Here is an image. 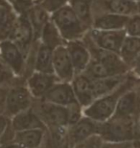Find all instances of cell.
<instances>
[{"label": "cell", "mask_w": 140, "mask_h": 148, "mask_svg": "<svg viewBox=\"0 0 140 148\" xmlns=\"http://www.w3.org/2000/svg\"><path fill=\"white\" fill-rule=\"evenodd\" d=\"M139 82V79L135 77L132 73L123 84L106 95L95 99L90 105L83 110V114L91 119L98 122H105L109 120L115 112L116 106L120 97L128 90L132 88Z\"/></svg>", "instance_id": "cell-1"}, {"label": "cell", "mask_w": 140, "mask_h": 148, "mask_svg": "<svg viewBox=\"0 0 140 148\" xmlns=\"http://www.w3.org/2000/svg\"><path fill=\"white\" fill-rule=\"evenodd\" d=\"M99 136L104 141L133 143L140 140L139 121L111 117L101 122Z\"/></svg>", "instance_id": "cell-2"}, {"label": "cell", "mask_w": 140, "mask_h": 148, "mask_svg": "<svg viewBox=\"0 0 140 148\" xmlns=\"http://www.w3.org/2000/svg\"><path fill=\"white\" fill-rule=\"evenodd\" d=\"M51 20L65 41L82 40L87 32L69 4L53 12Z\"/></svg>", "instance_id": "cell-3"}, {"label": "cell", "mask_w": 140, "mask_h": 148, "mask_svg": "<svg viewBox=\"0 0 140 148\" xmlns=\"http://www.w3.org/2000/svg\"><path fill=\"white\" fill-rule=\"evenodd\" d=\"M35 98L26 86L25 79H20L9 88L3 114L9 118L32 108Z\"/></svg>", "instance_id": "cell-4"}, {"label": "cell", "mask_w": 140, "mask_h": 148, "mask_svg": "<svg viewBox=\"0 0 140 148\" xmlns=\"http://www.w3.org/2000/svg\"><path fill=\"white\" fill-rule=\"evenodd\" d=\"M32 108L40 116L46 129L61 128L69 125V111L67 107L53 104L43 99H35Z\"/></svg>", "instance_id": "cell-5"}, {"label": "cell", "mask_w": 140, "mask_h": 148, "mask_svg": "<svg viewBox=\"0 0 140 148\" xmlns=\"http://www.w3.org/2000/svg\"><path fill=\"white\" fill-rule=\"evenodd\" d=\"M0 60L16 76L26 79L27 58L21 49L9 38L0 41Z\"/></svg>", "instance_id": "cell-6"}, {"label": "cell", "mask_w": 140, "mask_h": 148, "mask_svg": "<svg viewBox=\"0 0 140 148\" xmlns=\"http://www.w3.org/2000/svg\"><path fill=\"white\" fill-rule=\"evenodd\" d=\"M140 81V80H139ZM111 117L121 119H140V85L139 82L120 97Z\"/></svg>", "instance_id": "cell-7"}, {"label": "cell", "mask_w": 140, "mask_h": 148, "mask_svg": "<svg viewBox=\"0 0 140 148\" xmlns=\"http://www.w3.org/2000/svg\"><path fill=\"white\" fill-rule=\"evenodd\" d=\"M9 40L14 41L21 49L26 58L28 57L33 45L37 40L35 38L34 30L28 18L27 13L17 16L16 21L11 32Z\"/></svg>", "instance_id": "cell-8"}, {"label": "cell", "mask_w": 140, "mask_h": 148, "mask_svg": "<svg viewBox=\"0 0 140 148\" xmlns=\"http://www.w3.org/2000/svg\"><path fill=\"white\" fill-rule=\"evenodd\" d=\"M87 37L93 41L95 45L100 48L109 50L115 53L120 52L122 43L127 34L125 29L123 30H98L90 29L86 32Z\"/></svg>", "instance_id": "cell-9"}, {"label": "cell", "mask_w": 140, "mask_h": 148, "mask_svg": "<svg viewBox=\"0 0 140 148\" xmlns=\"http://www.w3.org/2000/svg\"><path fill=\"white\" fill-rule=\"evenodd\" d=\"M92 11L93 16L111 13L130 16L138 14V7L135 0H92Z\"/></svg>", "instance_id": "cell-10"}, {"label": "cell", "mask_w": 140, "mask_h": 148, "mask_svg": "<svg viewBox=\"0 0 140 148\" xmlns=\"http://www.w3.org/2000/svg\"><path fill=\"white\" fill-rule=\"evenodd\" d=\"M100 126L101 122L95 121L85 115H83L78 121L68 125L67 135L71 147L95 135H99Z\"/></svg>", "instance_id": "cell-11"}, {"label": "cell", "mask_w": 140, "mask_h": 148, "mask_svg": "<svg viewBox=\"0 0 140 148\" xmlns=\"http://www.w3.org/2000/svg\"><path fill=\"white\" fill-rule=\"evenodd\" d=\"M53 70L59 81L62 82H71L75 76V70L65 44L53 50Z\"/></svg>", "instance_id": "cell-12"}, {"label": "cell", "mask_w": 140, "mask_h": 148, "mask_svg": "<svg viewBox=\"0 0 140 148\" xmlns=\"http://www.w3.org/2000/svg\"><path fill=\"white\" fill-rule=\"evenodd\" d=\"M59 80L54 73L33 71L25 79L30 92L35 99H42L48 90Z\"/></svg>", "instance_id": "cell-13"}, {"label": "cell", "mask_w": 140, "mask_h": 148, "mask_svg": "<svg viewBox=\"0 0 140 148\" xmlns=\"http://www.w3.org/2000/svg\"><path fill=\"white\" fill-rule=\"evenodd\" d=\"M42 99L64 107H69L79 103L76 99L71 82H57Z\"/></svg>", "instance_id": "cell-14"}, {"label": "cell", "mask_w": 140, "mask_h": 148, "mask_svg": "<svg viewBox=\"0 0 140 148\" xmlns=\"http://www.w3.org/2000/svg\"><path fill=\"white\" fill-rule=\"evenodd\" d=\"M65 45L75 70V75L85 72V69L91 61V55L84 40L82 38V40L66 41Z\"/></svg>", "instance_id": "cell-15"}, {"label": "cell", "mask_w": 140, "mask_h": 148, "mask_svg": "<svg viewBox=\"0 0 140 148\" xmlns=\"http://www.w3.org/2000/svg\"><path fill=\"white\" fill-rule=\"evenodd\" d=\"M71 85L77 101L82 106L83 110L95 100L92 88V79L85 72L76 74L71 81Z\"/></svg>", "instance_id": "cell-16"}, {"label": "cell", "mask_w": 140, "mask_h": 148, "mask_svg": "<svg viewBox=\"0 0 140 148\" xmlns=\"http://www.w3.org/2000/svg\"><path fill=\"white\" fill-rule=\"evenodd\" d=\"M130 72V66H117L100 63L91 59L90 63L85 70V73L91 79H100L106 77L125 75Z\"/></svg>", "instance_id": "cell-17"}, {"label": "cell", "mask_w": 140, "mask_h": 148, "mask_svg": "<svg viewBox=\"0 0 140 148\" xmlns=\"http://www.w3.org/2000/svg\"><path fill=\"white\" fill-rule=\"evenodd\" d=\"M11 125L14 131H23L31 129H45L46 127L41 121L38 114L33 108L21 112L10 118Z\"/></svg>", "instance_id": "cell-18"}, {"label": "cell", "mask_w": 140, "mask_h": 148, "mask_svg": "<svg viewBox=\"0 0 140 148\" xmlns=\"http://www.w3.org/2000/svg\"><path fill=\"white\" fill-rule=\"evenodd\" d=\"M129 16L121 14L104 13L93 16L92 29L98 30H123Z\"/></svg>", "instance_id": "cell-19"}, {"label": "cell", "mask_w": 140, "mask_h": 148, "mask_svg": "<svg viewBox=\"0 0 140 148\" xmlns=\"http://www.w3.org/2000/svg\"><path fill=\"white\" fill-rule=\"evenodd\" d=\"M17 16L7 0H0V41L10 38Z\"/></svg>", "instance_id": "cell-20"}, {"label": "cell", "mask_w": 140, "mask_h": 148, "mask_svg": "<svg viewBox=\"0 0 140 148\" xmlns=\"http://www.w3.org/2000/svg\"><path fill=\"white\" fill-rule=\"evenodd\" d=\"M130 72L125 74V75L106 77V78L100 79H92V88H93L94 98L97 99L99 97L106 95V94L116 90L119 86L122 85L126 81L128 77L130 76Z\"/></svg>", "instance_id": "cell-21"}, {"label": "cell", "mask_w": 140, "mask_h": 148, "mask_svg": "<svg viewBox=\"0 0 140 148\" xmlns=\"http://www.w3.org/2000/svg\"><path fill=\"white\" fill-rule=\"evenodd\" d=\"M45 129H31L16 131L13 143L22 148H40L42 144Z\"/></svg>", "instance_id": "cell-22"}, {"label": "cell", "mask_w": 140, "mask_h": 148, "mask_svg": "<svg viewBox=\"0 0 140 148\" xmlns=\"http://www.w3.org/2000/svg\"><path fill=\"white\" fill-rule=\"evenodd\" d=\"M40 148H72L67 135V127L46 129Z\"/></svg>", "instance_id": "cell-23"}, {"label": "cell", "mask_w": 140, "mask_h": 148, "mask_svg": "<svg viewBox=\"0 0 140 148\" xmlns=\"http://www.w3.org/2000/svg\"><path fill=\"white\" fill-rule=\"evenodd\" d=\"M28 18L31 22L35 34L36 40H40V33L42 31L43 27L51 18V14L47 12L40 4L35 3L32 6V8L27 12Z\"/></svg>", "instance_id": "cell-24"}, {"label": "cell", "mask_w": 140, "mask_h": 148, "mask_svg": "<svg viewBox=\"0 0 140 148\" xmlns=\"http://www.w3.org/2000/svg\"><path fill=\"white\" fill-rule=\"evenodd\" d=\"M53 50L50 47L38 43L34 57V71L54 73L53 70Z\"/></svg>", "instance_id": "cell-25"}, {"label": "cell", "mask_w": 140, "mask_h": 148, "mask_svg": "<svg viewBox=\"0 0 140 148\" xmlns=\"http://www.w3.org/2000/svg\"><path fill=\"white\" fill-rule=\"evenodd\" d=\"M68 4L87 31L92 29L93 11L92 0H69Z\"/></svg>", "instance_id": "cell-26"}, {"label": "cell", "mask_w": 140, "mask_h": 148, "mask_svg": "<svg viewBox=\"0 0 140 148\" xmlns=\"http://www.w3.org/2000/svg\"><path fill=\"white\" fill-rule=\"evenodd\" d=\"M140 54V37L137 36H129L127 35L122 43L120 52L121 59L130 66L132 62L138 57Z\"/></svg>", "instance_id": "cell-27"}, {"label": "cell", "mask_w": 140, "mask_h": 148, "mask_svg": "<svg viewBox=\"0 0 140 148\" xmlns=\"http://www.w3.org/2000/svg\"><path fill=\"white\" fill-rule=\"evenodd\" d=\"M40 42L50 47V48L55 49L56 47L65 44L66 41L64 40L58 28L56 27L54 22L50 18V20L46 23L42 31H41L40 36Z\"/></svg>", "instance_id": "cell-28"}, {"label": "cell", "mask_w": 140, "mask_h": 148, "mask_svg": "<svg viewBox=\"0 0 140 148\" xmlns=\"http://www.w3.org/2000/svg\"><path fill=\"white\" fill-rule=\"evenodd\" d=\"M20 79L23 78H19V77L14 75V72L0 60V87L11 86Z\"/></svg>", "instance_id": "cell-29"}, {"label": "cell", "mask_w": 140, "mask_h": 148, "mask_svg": "<svg viewBox=\"0 0 140 148\" xmlns=\"http://www.w3.org/2000/svg\"><path fill=\"white\" fill-rule=\"evenodd\" d=\"M126 34L129 36L140 37V14H135L129 16L128 21L125 26Z\"/></svg>", "instance_id": "cell-30"}, {"label": "cell", "mask_w": 140, "mask_h": 148, "mask_svg": "<svg viewBox=\"0 0 140 148\" xmlns=\"http://www.w3.org/2000/svg\"><path fill=\"white\" fill-rule=\"evenodd\" d=\"M7 1L12 5L17 14H21L27 13L37 0H7Z\"/></svg>", "instance_id": "cell-31"}, {"label": "cell", "mask_w": 140, "mask_h": 148, "mask_svg": "<svg viewBox=\"0 0 140 148\" xmlns=\"http://www.w3.org/2000/svg\"><path fill=\"white\" fill-rule=\"evenodd\" d=\"M103 141V138L99 135H95L87 140L77 143L72 148H101Z\"/></svg>", "instance_id": "cell-32"}, {"label": "cell", "mask_w": 140, "mask_h": 148, "mask_svg": "<svg viewBox=\"0 0 140 148\" xmlns=\"http://www.w3.org/2000/svg\"><path fill=\"white\" fill-rule=\"evenodd\" d=\"M69 0H42L40 4L42 7L45 9L47 12H49L50 14H52L53 12L57 11L58 9L61 8L62 6L67 5Z\"/></svg>", "instance_id": "cell-33"}, {"label": "cell", "mask_w": 140, "mask_h": 148, "mask_svg": "<svg viewBox=\"0 0 140 148\" xmlns=\"http://www.w3.org/2000/svg\"><path fill=\"white\" fill-rule=\"evenodd\" d=\"M133 143H111V141H103L101 148H128Z\"/></svg>", "instance_id": "cell-34"}, {"label": "cell", "mask_w": 140, "mask_h": 148, "mask_svg": "<svg viewBox=\"0 0 140 148\" xmlns=\"http://www.w3.org/2000/svg\"><path fill=\"white\" fill-rule=\"evenodd\" d=\"M9 88H10V86H2V87H0V114L4 112L6 97H7Z\"/></svg>", "instance_id": "cell-35"}, {"label": "cell", "mask_w": 140, "mask_h": 148, "mask_svg": "<svg viewBox=\"0 0 140 148\" xmlns=\"http://www.w3.org/2000/svg\"><path fill=\"white\" fill-rule=\"evenodd\" d=\"M130 73L140 80V54L138 57L132 62V64H130Z\"/></svg>", "instance_id": "cell-36"}, {"label": "cell", "mask_w": 140, "mask_h": 148, "mask_svg": "<svg viewBox=\"0 0 140 148\" xmlns=\"http://www.w3.org/2000/svg\"><path fill=\"white\" fill-rule=\"evenodd\" d=\"M9 122H10V118L6 116L5 114H0V140H1L3 133H4L5 129L7 128Z\"/></svg>", "instance_id": "cell-37"}, {"label": "cell", "mask_w": 140, "mask_h": 148, "mask_svg": "<svg viewBox=\"0 0 140 148\" xmlns=\"http://www.w3.org/2000/svg\"><path fill=\"white\" fill-rule=\"evenodd\" d=\"M0 148H22V147L14 143H9L0 144Z\"/></svg>", "instance_id": "cell-38"}, {"label": "cell", "mask_w": 140, "mask_h": 148, "mask_svg": "<svg viewBox=\"0 0 140 148\" xmlns=\"http://www.w3.org/2000/svg\"><path fill=\"white\" fill-rule=\"evenodd\" d=\"M128 148H140V140H137V141H135V143L132 144L130 146H129Z\"/></svg>", "instance_id": "cell-39"}, {"label": "cell", "mask_w": 140, "mask_h": 148, "mask_svg": "<svg viewBox=\"0 0 140 148\" xmlns=\"http://www.w3.org/2000/svg\"><path fill=\"white\" fill-rule=\"evenodd\" d=\"M41 1H42V0H37V1H36V3H38H38H40Z\"/></svg>", "instance_id": "cell-40"}, {"label": "cell", "mask_w": 140, "mask_h": 148, "mask_svg": "<svg viewBox=\"0 0 140 148\" xmlns=\"http://www.w3.org/2000/svg\"><path fill=\"white\" fill-rule=\"evenodd\" d=\"M135 1H136V2H137V3H138V4H140V0H135Z\"/></svg>", "instance_id": "cell-41"}, {"label": "cell", "mask_w": 140, "mask_h": 148, "mask_svg": "<svg viewBox=\"0 0 140 148\" xmlns=\"http://www.w3.org/2000/svg\"><path fill=\"white\" fill-rule=\"evenodd\" d=\"M139 130H140V119H139Z\"/></svg>", "instance_id": "cell-42"}, {"label": "cell", "mask_w": 140, "mask_h": 148, "mask_svg": "<svg viewBox=\"0 0 140 148\" xmlns=\"http://www.w3.org/2000/svg\"><path fill=\"white\" fill-rule=\"evenodd\" d=\"M139 85H140V81H139Z\"/></svg>", "instance_id": "cell-43"}]
</instances>
